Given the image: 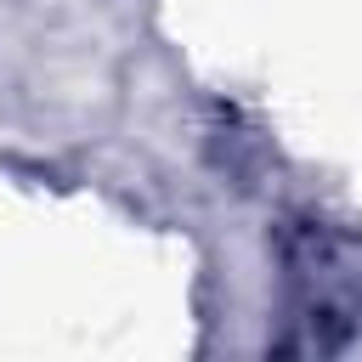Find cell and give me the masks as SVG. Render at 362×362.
Here are the masks:
<instances>
[{
    "label": "cell",
    "instance_id": "obj_1",
    "mask_svg": "<svg viewBox=\"0 0 362 362\" xmlns=\"http://www.w3.org/2000/svg\"><path fill=\"white\" fill-rule=\"evenodd\" d=\"M277 362H362V238L300 232L283 255Z\"/></svg>",
    "mask_w": 362,
    "mask_h": 362
}]
</instances>
